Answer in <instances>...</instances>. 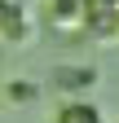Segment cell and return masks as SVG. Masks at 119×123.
Returning <instances> with one entry per match:
<instances>
[{"label": "cell", "instance_id": "6da1fadb", "mask_svg": "<svg viewBox=\"0 0 119 123\" xmlns=\"http://www.w3.org/2000/svg\"><path fill=\"white\" fill-rule=\"evenodd\" d=\"M31 35V22H26V5L22 0H0V40L18 44Z\"/></svg>", "mask_w": 119, "mask_h": 123}, {"label": "cell", "instance_id": "7a4b0ae2", "mask_svg": "<svg viewBox=\"0 0 119 123\" xmlns=\"http://www.w3.org/2000/svg\"><path fill=\"white\" fill-rule=\"evenodd\" d=\"M49 84L62 88V92H84V88L97 84V70H93V66H53Z\"/></svg>", "mask_w": 119, "mask_h": 123}, {"label": "cell", "instance_id": "3957f363", "mask_svg": "<svg viewBox=\"0 0 119 123\" xmlns=\"http://www.w3.org/2000/svg\"><path fill=\"white\" fill-rule=\"evenodd\" d=\"M53 123H106V114H101L93 101L75 97V101H66L62 110H57V119H53Z\"/></svg>", "mask_w": 119, "mask_h": 123}, {"label": "cell", "instance_id": "277c9868", "mask_svg": "<svg viewBox=\"0 0 119 123\" xmlns=\"http://www.w3.org/2000/svg\"><path fill=\"white\" fill-rule=\"evenodd\" d=\"M49 22L53 26H84V0H49Z\"/></svg>", "mask_w": 119, "mask_h": 123}, {"label": "cell", "instance_id": "5b68a950", "mask_svg": "<svg viewBox=\"0 0 119 123\" xmlns=\"http://www.w3.org/2000/svg\"><path fill=\"white\" fill-rule=\"evenodd\" d=\"M35 92H40V88H35L31 79H13V84H9V101H31Z\"/></svg>", "mask_w": 119, "mask_h": 123}, {"label": "cell", "instance_id": "8992f818", "mask_svg": "<svg viewBox=\"0 0 119 123\" xmlns=\"http://www.w3.org/2000/svg\"><path fill=\"white\" fill-rule=\"evenodd\" d=\"M84 13H119V0H84Z\"/></svg>", "mask_w": 119, "mask_h": 123}]
</instances>
